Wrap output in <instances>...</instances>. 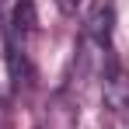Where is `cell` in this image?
Returning a JSON list of instances; mask_svg holds the SVG:
<instances>
[{
  "label": "cell",
  "mask_w": 129,
  "mask_h": 129,
  "mask_svg": "<svg viewBox=\"0 0 129 129\" xmlns=\"http://www.w3.org/2000/svg\"><path fill=\"white\" fill-rule=\"evenodd\" d=\"M112 31H115V0H91L84 11V35L101 49H108Z\"/></svg>",
  "instance_id": "1"
},
{
  "label": "cell",
  "mask_w": 129,
  "mask_h": 129,
  "mask_svg": "<svg viewBox=\"0 0 129 129\" xmlns=\"http://www.w3.org/2000/svg\"><path fill=\"white\" fill-rule=\"evenodd\" d=\"M105 101L112 108H129V77L115 63L105 66Z\"/></svg>",
  "instance_id": "2"
},
{
  "label": "cell",
  "mask_w": 129,
  "mask_h": 129,
  "mask_svg": "<svg viewBox=\"0 0 129 129\" xmlns=\"http://www.w3.org/2000/svg\"><path fill=\"white\" fill-rule=\"evenodd\" d=\"M35 24H39V18H35V0H18L14 4V14H11V35L18 39V35H31L35 31Z\"/></svg>",
  "instance_id": "3"
},
{
  "label": "cell",
  "mask_w": 129,
  "mask_h": 129,
  "mask_svg": "<svg viewBox=\"0 0 129 129\" xmlns=\"http://www.w3.org/2000/svg\"><path fill=\"white\" fill-rule=\"evenodd\" d=\"M56 7H59V14H66V18H73L80 7H84V0H56Z\"/></svg>",
  "instance_id": "4"
}]
</instances>
